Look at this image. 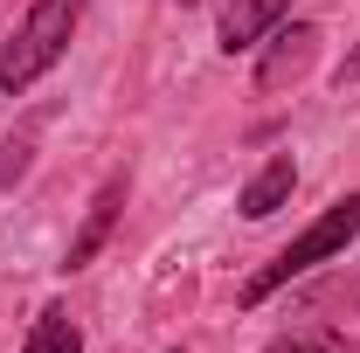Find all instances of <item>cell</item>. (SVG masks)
<instances>
[{"instance_id": "6da1fadb", "label": "cell", "mask_w": 360, "mask_h": 353, "mask_svg": "<svg viewBox=\"0 0 360 353\" xmlns=\"http://www.w3.org/2000/svg\"><path fill=\"white\" fill-rule=\"evenodd\" d=\"M77 21H84V0H35L28 7V21L0 42V90H21L49 77L63 56H70V35H77Z\"/></svg>"}, {"instance_id": "7a4b0ae2", "label": "cell", "mask_w": 360, "mask_h": 353, "mask_svg": "<svg viewBox=\"0 0 360 353\" xmlns=\"http://www.w3.org/2000/svg\"><path fill=\"white\" fill-rule=\"evenodd\" d=\"M354 236H360V187H354V194H340V201H333V208H326V215H319L312 229L298 236V243H284V250H277V257H270V264L257 270L250 284H243V305H264L277 284L305 277L312 264H333V257H340Z\"/></svg>"}, {"instance_id": "3957f363", "label": "cell", "mask_w": 360, "mask_h": 353, "mask_svg": "<svg viewBox=\"0 0 360 353\" xmlns=\"http://www.w3.org/2000/svg\"><path fill=\"white\" fill-rule=\"evenodd\" d=\"M257 49H264V56H257V90H284V84H298V77L312 70L319 28H312V21H277Z\"/></svg>"}, {"instance_id": "277c9868", "label": "cell", "mask_w": 360, "mask_h": 353, "mask_svg": "<svg viewBox=\"0 0 360 353\" xmlns=\"http://www.w3.org/2000/svg\"><path fill=\"white\" fill-rule=\"evenodd\" d=\"M118 208H125V174H111L104 187H97V201L84 208V229H77V236H70V250H63V270H84L90 257L104 250V236H111Z\"/></svg>"}, {"instance_id": "5b68a950", "label": "cell", "mask_w": 360, "mask_h": 353, "mask_svg": "<svg viewBox=\"0 0 360 353\" xmlns=\"http://www.w3.org/2000/svg\"><path fill=\"white\" fill-rule=\"evenodd\" d=\"M284 14H291V0H229V14H222V49H229V56L257 49Z\"/></svg>"}, {"instance_id": "8992f818", "label": "cell", "mask_w": 360, "mask_h": 353, "mask_svg": "<svg viewBox=\"0 0 360 353\" xmlns=\"http://www.w3.org/2000/svg\"><path fill=\"white\" fill-rule=\"evenodd\" d=\"M291 187H298V167H291V153H277V160H264V174L243 187L236 208H243L250 222H264V215H277V208L291 201Z\"/></svg>"}, {"instance_id": "52a82bcc", "label": "cell", "mask_w": 360, "mask_h": 353, "mask_svg": "<svg viewBox=\"0 0 360 353\" xmlns=\"http://www.w3.org/2000/svg\"><path fill=\"white\" fill-rule=\"evenodd\" d=\"M21 353H84V333H77L70 312L49 305L42 319H35V333H28V347H21Z\"/></svg>"}, {"instance_id": "ba28073f", "label": "cell", "mask_w": 360, "mask_h": 353, "mask_svg": "<svg viewBox=\"0 0 360 353\" xmlns=\"http://www.w3.org/2000/svg\"><path fill=\"white\" fill-rule=\"evenodd\" d=\"M264 353H347V340L326 333V326H312V333H284V340H270Z\"/></svg>"}, {"instance_id": "9c48e42d", "label": "cell", "mask_w": 360, "mask_h": 353, "mask_svg": "<svg viewBox=\"0 0 360 353\" xmlns=\"http://www.w3.org/2000/svg\"><path fill=\"white\" fill-rule=\"evenodd\" d=\"M28 153H35L28 139H7V146H0V187H7V180H14L21 167H28Z\"/></svg>"}, {"instance_id": "30bf717a", "label": "cell", "mask_w": 360, "mask_h": 353, "mask_svg": "<svg viewBox=\"0 0 360 353\" xmlns=\"http://www.w3.org/2000/svg\"><path fill=\"white\" fill-rule=\"evenodd\" d=\"M340 84H360V49L347 56V63H340Z\"/></svg>"}, {"instance_id": "8fae6325", "label": "cell", "mask_w": 360, "mask_h": 353, "mask_svg": "<svg viewBox=\"0 0 360 353\" xmlns=\"http://www.w3.org/2000/svg\"><path fill=\"white\" fill-rule=\"evenodd\" d=\"M180 7H194V0H180Z\"/></svg>"}]
</instances>
